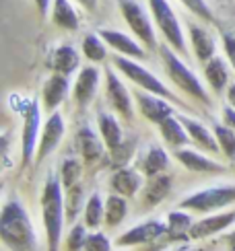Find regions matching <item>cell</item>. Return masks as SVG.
I'll return each mask as SVG.
<instances>
[{
	"instance_id": "11",
	"label": "cell",
	"mask_w": 235,
	"mask_h": 251,
	"mask_svg": "<svg viewBox=\"0 0 235 251\" xmlns=\"http://www.w3.org/2000/svg\"><path fill=\"white\" fill-rule=\"evenodd\" d=\"M134 97L138 101V107H141V113L148 120V122H155V124H161L163 120H167L169 116H174V109L167 105V103L159 97L153 95V93H143V91H136Z\"/></svg>"
},
{
	"instance_id": "2",
	"label": "cell",
	"mask_w": 235,
	"mask_h": 251,
	"mask_svg": "<svg viewBox=\"0 0 235 251\" xmlns=\"http://www.w3.org/2000/svg\"><path fill=\"white\" fill-rule=\"evenodd\" d=\"M41 214L48 235V251H58L64 223V206H62V190L56 177H50L41 194Z\"/></svg>"
},
{
	"instance_id": "21",
	"label": "cell",
	"mask_w": 235,
	"mask_h": 251,
	"mask_svg": "<svg viewBox=\"0 0 235 251\" xmlns=\"http://www.w3.org/2000/svg\"><path fill=\"white\" fill-rule=\"evenodd\" d=\"M159 130H161L163 140H165L169 146H174V149L192 142L190 134H188L186 128H184V124H181L179 120H176L174 116H169L167 120H163L161 124H159Z\"/></svg>"
},
{
	"instance_id": "42",
	"label": "cell",
	"mask_w": 235,
	"mask_h": 251,
	"mask_svg": "<svg viewBox=\"0 0 235 251\" xmlns=\"http://www.w3.org/2000/svg\"><path fill=\"white\" fill-rule=\"evenodd\" d=\"M77 2H79L81 6H85L87 10H93L95 6H97V0H77Z\"/></svg>"
},
{
	"instance_id": "20",
	"label": "cell",
	"mask_w": 235,
	"mask_h": 251,
	"mask_svg": "<svg viewBox=\"0 0 235 251\" xmlns=\"http://www.w3.org/2000/svg\"><path fill=\"white\" fill-rule=\"evenodd\" d=\"M179 122L184 124V128H186V132L190 134L192 142H196L200 149H205V151H208V152H217V151L221 149L219 142L215 140V136L210 134V130H206L200 122L190 120V118H184V116L179 118Z\"/></svg>"
},
{
	"instance_id": "39",
	"label": "cell",
	"mask_w": 235,
	"mask_h": 251,
	"mask_svg": "<svg viewBox=\"0 0 235 251\" xmlns=\"http://www.w3.org/2000/svg\"><path fill=\"white\" fill-rule=\"evenodd\" d=\"M223 120H225V124L235 132V109L233 107H225V109H223Z\"/></svg>"
},
{
	"instance_id": "17",
	"label": "cell",
	"mask_w": 235,
	"mask_h": 251,
	"mask_svg": "<svg viewBox=\"0 0 235 251\" xmlns=\"http://www.w3.org/2000/svg\"><path fill=\"white\" fill-rule=\"evenodd\" d=\"M48 66L54 72H58V75L68 76L79 68V54L74 51L72 46H60V48H56L54 51H52V56L48 60Z\"/></svg>"
},
{
	"instance_id": "30",
	"label": "cell",
	"mask_w": 235,
	"mask_h": 251,
	"mask_svg": "<svg viewBox=\"0 0 235 251\" xmlns=\"http://www.w3.org/2000/svg\"><path fill=\"white\" fill-rule=\"evenodd\" d=\"M103 216H105V206L101 202L99 194H93L87 200V206H85V225H87L89 228L99 226Z\"/></svg>"
},
{
	"instance_id": "29",
	"label": "cell",
	"mask_w": 235,
	"mask_h": 251,
	"mask_svg": "<svg viewBox=\"0 0 235 251\" xmlns=\"http://www.w3.org/2000/svg\"><path fill=\"white\" fill-rule=\"evenodd\" d=\"M126 212H128L126 202L120 196H110L108 198V202H105V221H108L110 226L120 225L126 218Z\"/></svg>"
},
{
	"instance_id": "15",
	"label": "cell",
	"mask_w": 235,
	"mask_h": 251,
	"mask_svg": "<svg viewBox=\"0 0 235 251\" xmlns=\"http://www.w3.org/2000/svg\"><path fill=\"white\" fill-rule=\"evenodd\" d=\"M97 85H99V72L97 68L93 66H87L79 72L77 76V82H74V99L81 107L89 105V101L93 99L95 91H97Z\"/></svg>"
},
{
	"instance_id": "1",
	"label": "cell",
	"mask_w": 235,
	"mask_h": 251,
	"mask_svg": "<svg viewBox=\"0 0 235 251\" xmlns=\"http://www.w3.org/2000/svg\"><path fill=\"white\" fill-rule=\"evenodd\" d=\"M0 239L10 251H35L37 239L25 208L17 200H8L0 218Z\"/></svg>"
},
{
	"instance_id": "22",
	"label": "cell",
	"mask_w": 235,
	"mask_h": 251,
	"mask_svg": "<svg viewBox=\"0 0 235 251\" xmlns=\"http://www.w3.org/2000/svg\"><path fill=\"white\" fill-rule=\"evenodd\" d=\"M205 76L208 80V85L212 87L215 93H221L223 89L227 87V80H229V68L225 64L223 58H210L205 66Z\"/></svg>"
},
{
	"instance_id": "40",
	"label": "cell",
	"mask_w": 235,
	"mask_h": 251,
	"mask_svg": "<svg viewBox=\"0 0 235 251\" xmlns=\"http://www.w3.org/2000/svg\"><path fill=\"white\" fill-rule=\"evenodd\" d=\"M35 4H37V10H39V15L44 17L48 13V8H50V0H35Z\"/></svg>"
},
{
	"instance_id": "35",
	"label": "cell",
	"mask_w": 235,
	"mask_h": 251,
	"mask_svg": "<svg viewBox=\"0 0 235 251\" xmlns=\"http://www.w3.org/2000/svg\"><path fill=\"white\" fill-rule=\"evenodd\" d=\"M181 4H184L192 15H196L198 19H202V21H215V17H212V10L208 8V4L205 2V0H179Z\"/></svg>"
},
{
	"instance_id": "3",
	"label": "cell",
	"mask_w": 235,
	"mask_h": 251,
	"mask_svg": "<svg viewBox=\"0 0 235 251\" xmlns=\"http://www.w3.org/2000/svg\"><path fill=\"white\" fill-rule=\"evenodd\" d=\"M161 58H163V64H165V70H167L169 78H172L181 91L188 93L190 97L198 99L202 105H210V97H208L205 85H202L194 72H192V70L184 64V62H181V60L174 54L172 48H165V46H163V48H161Z\"/></svg>"
},
{
	"instance_id": "28",
	"label": "cell",
	"mask_w": 235,
	"mask_h": 251,
	"mask_svg": "<svg viewBox=\"0 0 235 251\" xmlns=\"http://www.w3.org/2000/svg\"><path fill=\"white\" fill-rule=\"evenodd\" d=\"M169 165V156L163 149H159V146H151L147 152V156L143 159V171L148 175V177H155L159 175L161 171L167 169Z\"/></svg>"
},
{
	"instance_id": "9",
	"label": "cell",
	"mask_w": 235,
	"mask_h": 251,
	"mask_svg": "<svg viewBox=\"0 0 235 251\" xmlns=\"http://www.w3.org/2000/svg\"><path fill=\"white\" fill-rule=\"evenodd\" d=\"M105 85H108V99L112 103V107L124 116L126 120L132 118V101H130V93L126 91L122 85V80L114 75V70L108 68L105 70Z\"/></svg>"
},
{
	"instance_id": "43",
	"label": "cell",
	"mask_w": 235,
	"mask_h": 251,
	"mask_svg": "<svg viewBox=\"0 0 235 251\" xmlns=\"http://www.w3.org/2000/svg\"><path fill=\"white\" fill-rule=\"evenodd\" d=\"M227 241H229V249H231V251H235V231L227 237Z\"/></svg>"
},
{
	"instance_id": "23",
	"label": "cell",
	"mask_w": 235,
	"mask_h": 251,
	"mask_svg": "<svg viewBox=\"0 0 235 251\" xmlns=\"http://www.w3.org/2000/svg\"><path fill=\"white\" fill-rule=\"evenodd\" d=\"M52 19L54 23L66 31H77L79 29V17L77 10L72 8L68 0H54V8H52Z\"/></svg>"
},
{
	"instance_id": "38",
	"label": "cell",
	"mask_w": 235,
	"mask_h": 251,
	"mask_svg": "<svg viewBox=\"0 0 235 251\" xmlns=\"http://www.w3.org/2000/svg\"><path fill=\"white\" fill-rule=\"evenodd\" d=\"M223 48H225V54L231 62V66L235 68V35H231V33L223 35Z\"/></svg>"
},
{
	"instance_id": "18",
	"label": "cell",
	"mask_w": 235,
	"mask_h": 251,
	"mask_svg": "<svg viewBox=\"0 0 235 251\" xmlns=\"http://www.w3.org/2000/svg\"><path fill=\"white\" fill-rule=\"evenodd\" d=\"M190 41H192V48H194V54L200 62H206L210 58H215V39L210 37V33L200 27V25H190Z\"/></svg>"
},
{
	"instance_id": "8",
	"label": "cell",
	"mask_w": 235,
	"mask_h": 251,
	"mask_svg": "<svg viewBox=\"0 0 235 251\" xmlns=\"http://www.w3.org/2000/svg\"><path fill=\"white\" fill-rule=\"evenodd\" d=\"M23 138H21V152H23V165H27L33 156L37 134H39V105L37 101H29V107L23 113Z\"/></svg>"
},
{
	"instance_id": "41",
	"label": "cell",
	"mask_w": 235,
	"mask_h": 251,
	"mask_svg": "<svg viewBox=\"0 0 235 251\" xmlns=\"http://www.w3.org/2000/svg\"><path fill=\"white\" fill-rule=\"evenodd\" d=\"M227 101H229V105L235 109V85H231L227 89Z\"/></svg>"
},
{
	"instance_id": "10",
	"label": "cell",
	"mask_w": 235,
	"mask_h": 251,
	"mask_svg": "<svg viewBox=\"0 0 235 251\" xmlns=\"http://www.w3.org/2000/svg\"><path fill=\"white\" fill-rule=\"evenodd\" d=\"M64 136V120L60 113H52V116L48 118L44 130H41V138H39V149H37V163H41L46 159V156L50 152L56 151L58 142L62 140Z\"/></svg>"
},
{
	"instance_id": "12",
	"label": "cell",
	"mask_w": 235,
	"mask_h": 251,
	"mask_svg": "<svg viewBox=\"0 0 235 251\" xmlns=\"http://www.w3.org/2000/svg\"><path fill=\"white\" fill-rule=\"evenodd\" d=\"M167 233V226L157 223V221H148L143 223L134 228H130L128 233H124L120 239H118V245L122 247H130V245H141V243H148V241H155L161 235Z\"/></svg>"
},
{
	"instance_id": "31",
	"label": "cell",
	"mask_w": 235,
	"mask_h": 251,
	"mask_svg": "<svg viewBox=\"0 0 235 251\" xmlns=\"http://www.w3.org/2000/svg\"><path fill=\"white\" fill-rule=\"evenodd\" d=\"M190 228H192V218L188 214L172 212L167 216V233L172 235V239H181L186 233H190Z\"/></svg>"
},
{
	"instance_id": "4",
	"label": "cell",
	"mask_w": 235,
	"mask_h": 251,
	"mask_svg": "<svg viewBox=\"0 0 235 251\" xmlns=\"http://www.w3.org/2000/svg\"><path fill=\"white\" fill-rule=\"evenodd\" d=\"M235 202V185H221V187H208L188 196L186 200L179 202V208L192 212H212L223 206H229Z\"/></svg>"
},
{
	"instance_id": "16",
	"label": "cell",
	"mask_w": 235,
	"mask_h": 251,
	"mask_svg": "<svg viewBox=\"0 0 235 251\" xmlns=\"http://www.w3.org/2000/svg\"><path fill=\"white\" fill-rule=\"evenodd\" d=\"M66 93H68V76H64V75H52L48 80H46V85H44V107L48 111H56V107L60 105V103L64 101V97H66Z\"/></svg>"
},
{
	"instance_id": "26",
	"label": "cell",
	"mask_w": 235,
	"mask_h": 251,
	"mask_svg": "<svg viewBox=\"0 0 235 251\" xmlns=\"http://www.w3.org/2000/svg\"><path fill=\"white\" fill-rule=\"evenodd\" d=\"M99 132L110 151H116L122 144V128L110 113H99Z\"/></svg>"
},
{
	"instance_id": "14",
	"label": "cell",
	"mask_w": 235,
	"mask_h": 251,
	"mask_svg": "<svg viewBox=\"0 0 235 251\" xmlns=\"http://www.w3.org/2000/svg\"><path fill=\"white\" fill-rule=\"evenodd\" d=\"M235 223V210L231 212H225V214H215V216H206L202 218V221H198L196 225H192L190 228V237L192 239H206L210 235H215L219 231H223V228H227Z\"/></svg>"
},
{
	"instance_id": "19",
	"label": "cell",
	"mask_w": 235,
	"mask_h": 251,
	"mask_svg": "<svg viewBox=\"0 0 235 251\" xmlns=\"http://www.w3.org/2000/svg\"><path fill=\"white\" fill-rule=\"evenodd\" d=\"M176 159L190 171H198V173H223L225 167H221L219 163L206 159L194 151H176Z\"/></svg>"
},
{
	"instance_id": "27",
	"label": "cell",
	"mask_w": 235,
	"mask_h": 251,
	"mask_svg": "<svg viewBox=\"0 0 235 251\" xmlns=\"http://www.w3.org/2000/svg\"><path fill=\"white\" fill-rule=\"evenodd\" d=\"M112 187L120 196H134L141 187V177L132 169H120L112 177Z\"/></svg>"
},
{
	"instance_id": "7",
	"label": "cell",
	"mask_w": 235,
	"mask_h": 251,
	"mask_svg": "<svg viewBox=\"0 0 235 251\" xmlns=\"http://www.w3.org/2000/svg\"><path fill=\"white\" fill-rule=\"evenodd\" d=\"M118 2H120L122 17L126 21V25L132 29V33L141 39L148 50H155L157 37H155V31H153L151 19H148L147 10L138 4L136 0H118Z\"/></svg>"
},
{
	"instance_id": "5",
	"label": "cell",
	"mask_w": 235,
	"mask_h": 251,
	"mask_svg": "<svg viewBox=\"0 0 235 251\" xmlns=\"http://www.w3.org/2000/svg\"><path fill=\"white\" fill-rule=\"evenodd\" d=\"M148 6H151V15L159 31L167 39V44L176 51L186 54V41H184V33H181V25L174 13V8L169 6V2L167 0H148Z\"/></svg>"
},
{
	"instance_id": "6",
	"label": "cell",
	"mask_w": 235,
	"mask_h": 251,
	"mask_svg": "<svg viewBox=\"0 0 235 251\" xmlns=\"http://www.w3.org/2000/svg\"><path fill=\"white\" fill-rule=\"evenodd\" d=\"M114 64L116 68L124 72V75L130 78L134 85H138L141 89L148 91V93H153V95H159V97H163V99H172V101H177V97L174 95L172 91H169L161 80H159L153 72H148L147 68H143L141 64H136V62L132 58H124V56H118L114 60Z\"/></svg>"
},
{
	"instance_id": "37",
	"label": "cell",
	"mask_w": 235,
	"mask_h": 251,
	"mask_svg": "<svg viewBox=\"0 0 235 251\" xmlns=\"http://www.w3.org/2000/svg\"><path fill=\"white\" fill-rule=\"evenodd\" d=\"M85 241H87V235H85V228L81 225H77L68 235V251H79L85 247Z\"/></svg>"
},
{
	"instance_id": "24",
	"label": "cell",
	"mask_w": 235,
	"mask_h": 251,
	"mask_svg": "<svg viewBox=\"0 0 235 251\" xmlns=\"http://www.w3.org/2000/svg\"><path fill=\"white\" fill-rule=\"evenodd\" d=\"M77 140H79V149H81L83 159L87 163H91V161H95V159H99L101 156L103 146H101V142L97 138V134H95L91 128H81Z\"/></svg>"
},
{
	"instance_id": "33",
	"label": "cell",
	"mask_w": 235,
	"mask_h": 251,
	"mask_svg": "<svg viewBox=\"0 0 235 251\" xmlns=\"http://www.w3.org/2000/svg\"><path fill=\"white\" fill-rule=\"evenodd\" d=\"M83 51H85V56H87L91 62H103L105 60V46H103V41L97 37V35H93L89 33L87 37L83 39Z\"/></svg>"
},
{
	"instance_id": "25",
	"label": "cell",
	"mask_w": 235,
	"mask_h": 251,
	"mask_svg": "<svg viewBox=\"0 0 235 251\" xmlns=\"http://www.w3.org/2000/svg\"><path fill=\"white\" fill-rule=\"evenodd\" d=\"M169 190H172V177L167 175H155L151 177V181H148L147 190H145V204L147 206H155L167 198Z\"/></svg>"
},
{
	"instance_id": "32",
	"label": "cell",
	"mask_w": 235,
	"mask_h": 251,
	"mask_svg": "<svg viewBox=\"0 0 235 251\" xmlns=\"http://www.w3.org/2000/svg\"><path fill=\"white\" fill-rule=\"evenodd\" d=\"M215 136H217V142L221 146V151L225 152L227 159H235V132L225 124H215Z\"/></svg>"
},
{
	"instance_id": "34",
	"label": "cell",
	"mask_w": 235,
	"mask_h": 251,
	"mask_svg": "<svg viewBox=\"0 0 235 251\" xmlns=\"http://www.w3.org/2000/svg\"><path fill=\"white\" fill-rule=\"evenodd\" d=\"M79 177H81V163L79 161L68 159V161L62 163V183L66 185V190L77 185Z\"/></svg>"
},
{
	"instance_id": "13",
	"label": "cell",
	"mask_w": 235,
	"mask_h": 251,
	"mask_svg": "<svg viewBox=\"0 0 235 251\" xmlns=\"http://www.w3.org/2000/svg\"><path fill=\"white\" fill-rule=\"evenodd\" d=\"M99 37H101L110 48H114L118 54H122V56H126V58H138V60L145 58V50L138 46L132 37L120 33V31L101 29V31H99Z\"/></svg>"
},
{
	"instance_id": "36",
	"label": "cell",
	"mask_w": 235,
	"mask_h": 251,
	"mask_svg": "<svg viewBox=\"0 0 235 251\" xmlns=\"http://www.w3.org/2000/svg\"><path fill=\"white\" fill-rule=\"evenodd\" d=\"M85 251H110V241L108 237L101 233H93L85 241Z\"/></svg>"
}]
</instances>
